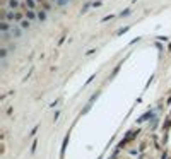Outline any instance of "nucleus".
Wrapping results in <instances>:
<instances>
[{
  "instance_id": "11",
  "label": "nucleus",
  "mask_w": 171,
  "mask_h": 159,
  "mask_svg": "<svg viewBox=\"0 0 171 159\" xmlns=\"http://www.w3.org/2000/svg\"><path fill=\"white\" fill-rule=\"evenodd\" d=\"M51 2H58V0H51Z\"/></svg>"
},
{
  "instance_id": "7",
  "label": "nucleus",
  "mask_w": 171,
  "mask_h": 159,
  "mask_svg": "<svg viewBox=\"0 0 171 159\" xmlns=\"http://www.w3.org/2000/svg\"><path fill=\"white\" fill-rule=\"evenodd\" d=\"M50 2H51V0H46V2H43V4H41V9H45L46 12H48V11H51V9H53V5H51Z\"/></svg>"
},
{
  "instance_id": "9",
  "label": "nucleus",
  "mask_w": 171,
  "mask_h": 159,
  "mask_svg": "<svg viewBox=\"0 0 171 159\" xmlns=\"http://www.w3.org/2000/svg\"><path fill=\"white\" fill-rule=\"evenodd\" d=\"M70 0H58V5H65V4H69Z\"/></svg>"
},
{
  "instance_id": "2",
  "label": "nucleus",
  "mask_w": 171,
  "mask_h": 159,
  "mask_svg": "<svg viewBox=\"0 0 171 159\" xmlns=\"http://www.w3.org/2000/svg\"><path fill=\"white\" fill-rule=\"evenodd\" d=\"M24 16H26V19H29L31 22L38 21V14H36V11H31V9H26V12H24Z\"/></svg>"
},
{
  "instance_id": "4",
  "label": "nucleus",
  "mask_w": 171,
  "mask_h": 159,
  "mask_svg": "<svg viewBox=\"0 0 171 159\" xmlns=\"http://www.w3.org/2000/svg\"><path fill=\"white\" fill-rule=\"evenodd\" d=\"M38 2L36 0H24V9H31V11H36Z\"/></svg>"
},
{
  "instance_id": "1",
  "label": "nucleus",
  "mask_w": 171,
  "mask_h": 159,
  "mask_svg": "<svg viewBox=\"0 0 171 159\" xmlns=\"http://www.w3.org/2000/svg\"><path fill=\"white\" fill-rule=\"evenodd\" d=\"M22 34V27L21 26H16L14 22H12V27H11V36L12 38H19Z\"/></svg>"
},
{
  "instance_id": "3",
  "label": "nucleus",
  "mask_w": 171,
  "mask_h": 159,
  "mask_svg": "<svg viewBox=\"0 0 171 159\" xmlns=\"http://www.w3.org/2000/svg\"><path fill=\"white\" fill-rule=\"evenodd\" d=\"M9 9H12V11H17L19 7H21V2L19 0H7V4H5Z\"/></svg>"
},
{
  "instance_id": "10",
  "label": "nucleus",
  "mask_w": 171,
  "mask_h": 159,
  "mask_svg": "<svg viewBox=\"0 0 171 159\" xmlns=\"http://www.w3.org/2000/svg\"><path fill=\"white\" fill-rule=\"evenodd\" d=\"M36 2H38V4H39V5H41L43 2H46V0H36Z\"/></svg>"
},
{
  "instance_id": "8",
  "label": "nucleus",
  "mask_w": 171,
  "mask_h": 159,
  "mask_svg": "<svg viewBox=\"0 0 171 159\" xmlns=\"http://www.w3.org/2000/svg\"><path fill=\"white\" fill-rule=\"evenodd\" d=\"M0 57H2V60L7 57V48H5V45H2V50H0Z\"/></svg>"
},
{
  "instance_id": "5",
  "label": "nucleus",
  "mask_w": 171,
  "mask_h": 159,
  "mask_svg": "<svg viewBox=\"0 0 171 159\" xmlns=\"http://www.w3.org/2000/svg\"><path fill=\"white\" fill-rule=\"evenodd\" d=\"M36 14H38V21H39V22H45V21H46V14H48V12L45 11V9L36 11Z\"/></svg>"
},
{
  "instance_id": "6",
  "label": "nucleus",
  "mask_w": 171,
  "mask_h": 159,
  "mask_svg": "<svg viewBox=\"0 0 171 159\" xmlns=\"http://www.w3.org/2000/svg\"><path fill=\"white\" fill-rule=\"evenodd\" d=\"M31 24H33V22L29 21V19H24V21L19 22V26H21L22 29H24V31H26V29H31Z\"/></svg>"
}]
</instances>
